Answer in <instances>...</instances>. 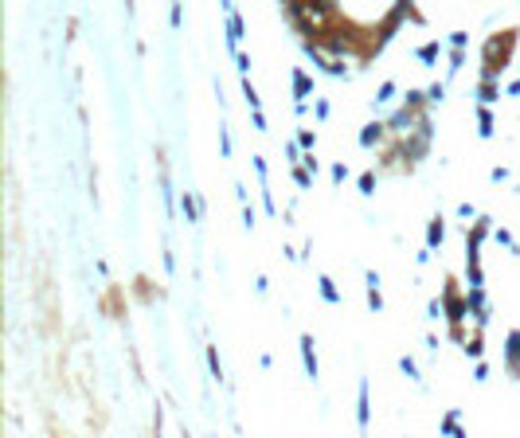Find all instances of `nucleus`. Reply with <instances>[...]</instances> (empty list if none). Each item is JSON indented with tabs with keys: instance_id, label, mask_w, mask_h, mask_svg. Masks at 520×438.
Here are the masks:
<instances>
[{
	"instance_id": "obj_1",
	"label": "nucleus",
	"mask_w": 520,
	"mask_h": 438,
	"mask_svg": "<svg viewBox=\"0 0 520 438\" xmlns=\"http://www.w3.org/2000/svg\"><path fill=\"white\" fill-rule=\"evenodd\" d=\"M512 43H517V31H500L485 40V59H481V82H500L505 75V63L512 55Z\"/></svg>"
},
{
	"instance_id": "obj_2",
	"label": "nucleus",
	"mask_w": 520,
	"mask_h": 438,
	"mask_svg": "<svg viewBox=\"0 0 520 438\" xmlns=\"http://www.w3.org/2000/svg\"><path fill=\"white\" fill-rule=\"evenodd\" d=\"M442 309H446V321H450V328H461L466 325V313H470V298L458 289V282L446 278V286H442Z\"/></svg>"
},
{
	"instance_id": "obj_3",
	"label": "nucleus",
	"mask_w": 520,
	"mask_h": 438,
	"mask_svg": "<svg viewBox=\"0 0 520 438\" xmlns=\"http://www.w3.org/2000/svg\"><path fill=\"white\" fill-rule=\"evenodd\" d=\"M356 427H360V438H368V427H372V384H368V376H360V384H356Z\"/></svg>"
},
{
	"instance_id": "obj_4",
	"label": "nucleus",
	"mask_w": 520,
	"mask_h": 438,
	"mask_svg": "<svg viewBox=\"0 0 520 438\" xmlns=\"http://www.w3.org/2000/svg\"><path fill=\"white\" fill-rule=\"evenodd\" d=\"M387 137H392V133H387V121H383V118H372L368 126H360V133H356V145H360V149H380Z\"/></svg>"
},
{
	"instance_id": "obj_5",
	"label": "nucleus",
	"mask_w": 520,
	"mask_h": 438,
	"mask_svg": "<svg viewBox=\"0 0 520 438\" xmlns=\"http://www.w3.org/2000/svg\"><path fill=\"white\" fill-rule=\"evenodd\" d=\"M297 352H302L305 376L317 384V379H321V360H317V345H313V337H309V333H302V337H297Z\"/></svg>"
},
{
	"instance_id": "obj_6",
	"label": "nucleus",
	"mask_w": 520,
	"mask_h": 438,
	"mask_svg": "<svg viewBox=\"0 0 520 438\" xmlns=\"http://www.w3.org/2000/svg\"><path fill=\"white\" fill-rule=\"evenodd\" d=\"M505 372L520 384V328H509V337H505Z\"/></svg>"
},
{
	"instance_id": "obj_7",
	"label": "nucleus",
	"mask_w": 520,
	"mask_h": 438,
	"mask_svg": "<svg viewBox=\"0 0 520 438\" xmlns=\"http://www.w3.org/2000/svg\"><path fill=\"white\" fill-rule=\"evenodd\" d=\"M223 16H227V47L239 55V40H243V31H246V24H243V12L235 8V4H223Z\"/></svg>"
},
{
	"instance_id": "obj_8",
	"label": "nucleus",
	"mask_w": 520,
	"mask_h": 438,
	"mask_svg": "<svg viewBox=\"0 0 520 438\" xmlns=\"http://www.w3.org/2000/svg\"><path fill=\"white\" fill-rule=\"evenodd\" d=\"M364 301H368V309L372 313H383V294H380V274L376 270H364Z\"/></svg>"
},
{
	"instance_id": "obj_9",
	"label": "nucleus",
	"mask_w": 520,
	"mask_h": 438,
	"mask_svg": "<svg viewBox=\"0 0 520 438\" xmlns=\"http://www.w3.org/2000/svg\"><path fill=\"white\" fill-rule=\"evenodd\" d=\"M290 86H294V102H305L309 94H313V75L305 67H294L290 70Z\"/></svg>"
},
{
	"instance_id": "obj_10",
	"label": "nucleus",
	"mask_w": 520,
	"mask_h": 438,
	"mask_svg": "<svg viewBox=\"0 0 520 438\" xmlns=\"http://www.w3.org/2000/svg\"><path fill=\"white\" fill-rule=\"evenodd\" d=\"M442 243H446V216L438 211V216L426 219V243H422V247H426V250H438Z\"/></svg>"
},
{
	"instance_id": "obj_11",
	"label": "nucleus",
	"mask_w": 520,
	"mask_h": 438,
	"mask_svg": "<svg viewBox=\"0 0 520 438\" xmlns=\"http://www.w3.org/2000/svg\"><path fill=\"white\" fill-rule=\"evenodd\" d=\"M442 51H446V43H442V40H426V43H419V47H415V59H419L422 67H438Z\"/></svg>"
},
{
	"instance_id": "obj_12",
	"label": "nucleus",
	"mask_w": 520,
	"mask_h": 438,
	"mask_svg": "<svg viewBox=\"0 0 520 438\" xmlns=\"http://www.w3.org/2000/svg\"><path fill=\"white\" fill-rule=\"evenodd\" d=\"M458 418H461V411H458V407H450L446 415H442V423H438V435H446V438H470L466 430H461Z\"/></svg>"
},
{
	"instance_id": "obj_13",
	"label": "nucleus",
	"mask_w": 520,
	"mask_h": 438,
	"mask_svg": "<svg viewBox=\"0 0 520 438\" xmlns=\"http://www.w3.org/2000/svg\"><path fill=\"white\" fill-rule=\"evenodd\" d=\"M473 114H477V137L481 141H493V133H497V118H493V110L489 106H477Z\"/></svg>"
},
{
	"instance_id": "obj_14",
	"label": "nucleus",
	"mask_w": 520,
	"mask_h": 438,
	"mask_svg": "<svg viewBox=\"0 0 520 438\" xmlns=\"http://www.w3.org/2000/svg\"><path fill=\"white\" fill-rule=\"evenodd\" d=\"M180 211H184V219L192 223V227H196V223H200V211H204V199H200L196 192H184V196H180Z\"/></svg>"
},
{
	"instance_id": "obj_15",
	"label": "nucleus",
	"mask_w": 520,
	"mask_h": 438,
	"mask_svg": "<svg viewBox=\"0 0 520 438\" xmlns=\"http://www.w3.org/2000/svg\"><path fill=\"white\" fill-rule=\"evenodd\" d=\"M204 360H207V372H211V379H216V384H223L227 372H223V360H219V349H216V345H204Z\"/></svg>"
},
{
	"instance_id": "obj_16",
	"label": "nucleus",
	"mask_w": 520,
	"mask_h": 438,
	"mask_svg": "<svg viewBox=\"0 0 520 438\" xmlns=\"http://www.w3.org/2000/svg\"><path fill=\"white\" fill-rule=\"evenodd\" d=\"M500 102V82H477V106H497Z\"/></svg>"
},
{
	"instance_id": "obj_17",
	"label": "nucleus",
	"mask_w": 520,
	"mask_h": 438,
	"mask_svg": "<svg viewBox=\"0 0 520 438\" xmlns=\"http://www.w3.org/2000/svg\"><path fill=\"white\" fill-rule=\"evenodd\" d=\"M317 289H321V298L329 301V305H341V289H336V282L329 278V274H317Z\"/></svg>"
},
{
	"instance_id": "obj_18",
	"label": "nucleus",
	"mask_w": 520,
	"mask_h": 438,
	"mask_svg": "<svg viewBox=\"0 0 520 438\" xmlns=\"http://www.w3.org/2000/svg\"><path fill=\"white\" fill-rule=\"evenodd\" d=\"M395 94H399V82H395V79H383L372 102H376V106H392V102H395Z\"/></svg>"
},
{
	"instance_id": "obj_19",
	"label": "nucleus",
	"mask_w": 520,
	"mask_h": 438,
	"mask_svg": "<svg viewBox=\"0 0 520 438\" xmlns=\"http://www.w3.org/2000/svg\"><path fill=\"white\" fill-rule=\"evenodd\" d=\"M466 360H473V364H481V356H485V337H481V333H473L470 340H466Z\"/></svg>"
},
{
	"instance_id": "obj_20",
	"label": "nucleus",
	"mask_w": 520,
	"mask_h": 438,
	"mask_svg": "<svg viewBox=\"0 0 520 438\" xmlns=\"http://www.w3.org/2000/svg\"><path fill=\"white\" fill-rule=\"evenodd\" d=\"M399 372L407 379H411V384H419V388H426V379H422V372H419V364H415L411 356H399Z\"/></svg>"
},
{
	"instance_id": "obj_21",
	"label": "nucleus",
	"mask_w": 520,
	"mask_h": 438,
	"mask_svg": "<svg viewBox=\"0 0 520 438\" xmlns=\"http://www.w3.org/2000/svg\"><path fill=\"white\" fill-rule=\"evenodd\" d=\"M493 243H497V247H505L509 255H517V259H520V247H517V239H512L509 227H497V231H493Z\"/></svg>"
},
{
	"instance_id": "obj_22",
	"label": "nucleus",
	"mask_w": 520,
	"mask_h": 438,
	"mask_svg": "<svg viewBox=\"0 0 520 438\" xmlns=\"http://www.w3.org/2000/svg\"><path fill=\"white\" fill-rule=\"evenodd\" d=\"M442 102H446V82H438V79H434L431 86H426V110L442 106Z\"/></svg>"
},
{
	"instance_id": "obj_23",
	"label": "nucleus",
	"mask_w": 520,
	"mask_h": 438,
	"mask_svg": "<svg viewBox=\"0 0 520 438\" xmlns=\"http://www.w3.org/2000/svg\"><path fill=\"white\" fill-rule=\"evenodd\" d=\"M243 98H246V106H251V114H255V110H262V98H258V86L251 82V75L243 79Z\"/></svg>"
},
{
	"instance_id": "obj_24",
	"label": "nucleus",
	"mask_w": 520,
	"mask_h": 438,
	"mask_svg": "<svg viewBox=\"0 0 520 438\" xmlns=\"http://www.w3.org/2000/svg\"><path fill=\"white\" fill-rule=\"evenodd\" d=\"M376 180H380V176H376V169H368V172H360V176H356V188H360V196H364V199L376 192Z\"/></svg>"
},
{
	"instance_id": "obj_25",
	"label": "nucleus",
	"mask_w": 520,
	"mask_h": 438,
	"mask_svg": "<svg viewBox=\"0 0 520 438\" xmlns=\"http://www.w3.org/2000/svg\"><path fill=\"white\" fill-rule=\"evenodd\" d=\"M297 145H302V153H317V130L297 126Z\"/></svg>"
},
{
	"instance_id": "obj_26",
	"label": "nucleus",
	"mask_w": 520,
	"mask_h": 438,
	"mask_svg": "<svg viewBox=\"0 0 520 438\" xmlns=\"http://www.w3.org/2000/svg\"><path fill=\"white\" fill-rule=\"evenodd\" d=\"M348 176H352V169H348L344 160H333V169H329V180H333V188H341Z\"/></svg>"
},
{
	"instance_id": "obj_27",
	"label": "nucleus",
	"mask_w": 520,
	"mask_h": 438,
	"mask_svg": "<svg viewBox=\"0 0 520 438\" xmlns=\"http://www.w3.org/2000/svg\"><path fill=\"white\" fill-rule=\"evenodd\" d=\"M294 184L302 192H309V188H313V172L305 169V165H294Z\"/></svg>"
},
{
	"instance_id": "obj_28",
	"label": "nucleus",
	"mask_w": 520,
	"mask_h": 438,
	"mask_svg": "<svg viewBox=\"0 0 520 438\" xmlns=\"http://www.w3.org/2000/svg\"><path fill=\"white\" fill-rule=\"evenodd\" d=\"M251 165H255V172H258V184H262V188H270V180H266V176H270V169H266L262 153H255V157H251Z\"/></svg>"
},
{
	"instance_id": "obj_29",
	"label": "nucleus",
	"mask_w": 520,
	"mask_h": 438,
	"mask_svg": "<svg viewBox=\"0 0 520 438\" xmlns=\"http://www.w3.org/2000/svg\"><path fill=\"white\" fill-rule=\"evenodd\" d=\"M466 43H470V31H450V51H466Z\"/></svg>"
},
{
	"instance_id": "obj_30",
	"label": "nucleus",
	"mask_w": 520,
	"mask_h": 438,
	"mask_svg": "<svg viewBox=\"0 0 520 438\" xmlns=\"http://www.w3.org/2000/svg\"><path fill=\"white\" fill-rule=\"evenodd\" d=\"M438 317H446V309H442L438 298H431L426 301V321H438Z\"/></svg>"
},
{
	"instance_id": "obj_31",
	"label": "nucleus",
	"mask_w": 520,
	"mask_h": 438,
	"mask_svg": "<svg viewBox=\"0 0 520 438\" xmlns=\"http://www.w3.org/2000/svg\"><path fill=\"white\" fill-rule=\"evenodd\" d=\"M461 67H466V51H450V67H446V70H450V79L458 75Z\"/></svg>"
},
{
	"instance_id": "obj_32",
	"label": "nucleus",
	"mask_w": 520,
	"mask_h": 438,
	"mask_svg": "<svg viewBox=\"0 0 520 438\" xmlns=\"http://www.w3.org/2000/svg\"><path fill=\"white\" fill-rule=\"evenodd\" d=\"M329 114H333V106H329L325 98H317V102H313V118H317V121H329Z\"/></svg>"
},
{
	"instance_id": "obj_33",
	"label": "nucleus",
	"mask_w": 520,
	"mask_h": 438,
	"mask_svg": "<svg viewBox=\"0 0 520 438\" xmlns=\"http://www.w3.org/2000/svg\"><path fill=\"white\" fill-rule=\"evenodd\" d=\"M168 24H172V28H184V4H172V8H168Z\"/></svg>"
},
{
	"instance_id": "obj_34",
	"label": "nucleus",
	"mask_w": 520,
	"mask_h": 438,
	"mask_svg": "<svg viewBox=\"0 0 520 438\" xmlns=\"http://www.w3.org/2000/svg\"><path fill=\"white\" fill-rule=\"evenodd\" d=\"M262 192V208H266V216H278V204H274V192L270 188H258Z\"/></svg>"
},
{
	"instance_id": "obj_35",
	"label": "nucleus",
	"mask_w": 520,
	"mask_h": 438,
	"mask_svg": "<svg viewBox=\"0 0 520 438\" xmlns=\"http://www.w3.org/2000/svg\"><path fill=\"white\" fill-rule=\"evenodd\" d=\"M219 153H223V160L231 157V133H227V126H219Z\"/></svg>"
},
{
	"instance_id": "obj_36",
	"label": "nucleus",
	"mask_w": 520,
	"mask_h": 438,
	"mask_svg": "<svg viewBox=\"0 0 520 438\" xmlns=\"http://www.w3.org/2000/svg\"><path fill=\"white\" fill-rule=\"evenodd\" d=\"M243 227H246V231H255V227H258V211L251 208V204L243 208Z\"/></svg>"
},
{
	"instance_id": "obj_37",
	"label": "nucleus",
	"mask_w": 520,
	"mask_h": 438,
	"mask_svg": "<svg viewBox=\"0 0 520 438\" xmlns=\"http://www.w3.org/2000/svg\"><path fill=\"white\" fill-rule=\"evenodd\" d=\"M509 176H512V172L505 169V165H497V169H489V180H493V184H509Z\"/></svg>"
},
{
	"instance_id": "obj_38",
	"label": "nucleus",
	"mask_w": 520,
	"mask_h": 438,
	"mask_svg": "<svg viewBox=\"0 0 520 438\" xmlns=\"http://www.w3.org/2000/svg\"><path fill=\"white\" fill-rule=\"evenodd\" d=\"M458 219H481V216H477V208H473L470 199H461V204H458Z\"/></svg>"
},
{
	"instance_id": "obj_39",
	"label": "nucleus",
	"mask_w": 520,
	"mask_h": 438,
	"mask_svg": "<svg viewBox=\"0 0 520 438\" xmlns=\"http://www.w3.org/2000/svg\"><path fill=\"white\" fill-rule=\"evenodd\" d=\"M251 121H255V133H266V130H270V121H266L262 110H255V114H251Z\"/></svg>"
},
{
	"instance_id": "obj_40",
	"label": "nucleus",
	"mask_w": 520,
	"mask_h": 438,
	"mask_svg": "<svg viewBox=\"0 0 520 438\" xmlns=\"http://www.w3.org/2000/svg\"><path fill=\"white\" fill-rule=\"evenodd\" d=\"M489 379V364L481 360V364H473V384H485Z\"/></svg>"
},
{
	"instance_id": "obj_41",
	"label": "nucleus",
	"mask_w": 520,
	"mask_h": 438,
	"mask_svg": "<svg viewBox=\"0 0 520 438\" xmlns=\"http://www.w3.org/2000/svg\"><path fill=\"white\" fill-rule=\"evenodd\" d=\"M235 63H239V75L246 79V70H251V55H246V51H239V55H235Z\"/></svg>"
},
{
	"instance_id": "obj_42",
	"label": "nucleus",
	"mask_w": 520,
	"mask_h": 438,
	"mask_svg": "<svg viewBox=\"0 0 520 438\" xmlns=\"http://www.w3.org/2000/svg\"><path fill=\"white\" fill-rule=\"evenodd\" d=\"M302 165H305L309 172H313V176H317V169H321V165H317V153H305V157H302Z\"/></svg>"
},
{
	"instance_id": "obj_43",
	"label": "nucleus",
	"mask_w": 520,
	"mask_h": 438,
	"mask_svg": "<svg viewBox=\"0 0 520 438\" xmlns=\"http://www.w3.org/2000/svg\"><path fill=\"white\" fill-rule=\"evenodd\" d=\"M505 98H520V79L505 82Z\"/></svg>"
},
{
	"instance_id": "obj_44",
	"label": "nucleus",
	"mask_w": 520,
	"mask_h": 438,
	"mask_svg": "<svg viewBox=\"0 0 520 438\" xmlns=\"http://www.w3.org/2000/svg\"><path fill=\"white\" fill-rule=\"evenodd\" d=\"M165 270H168V274H177V255H172L168 247H165Z\"/></svg>"
},
{
	"instance_id": "obj_45",
	"label": "nucleus",
	"mask_w": 520,
	"mask_h": 438,
	"mask_svg": "<svg viewBox=\"0 0 520 438\" xmlns=\"http://www.w3.org/2000/svg\"><path fill=\"white\" fill-rule=\"evenodd\" d=\"M431 259H434V250H426V247H422L419 255H415V262H419V266H426V262H431Z\"/></svg>"
},
{
	"instance_id": "obj_46",
	"label": "nucleus",
	"mask_w": 520,
	"mask_h": 438,
	"mask_svg": "<svg viewBox=\"0 0 520 438\" xmlns=\"http://www.w3.org/2000/svg\"><path fill=\"white\" fill-rule=\"evenodd\" d=\"M266 289H270V282H266L262 274H258V278H255V294H266Z\"/></svg>"
},
{
	"instance_id": "obj_47",
	"label": "nucleus",
	"mask_w": 520,
	"mask_h": 438,
	"mask_svg": "<svg viewBox=\"0 0 520 438\" xmlns=\"http://www.w3.org/2000/svg\"><path fill=\"white\" fill-rule=\"evenodd\" d=\"M184 438H192V435H188V427H184Z\"/></svg>"
}]
</instances>
